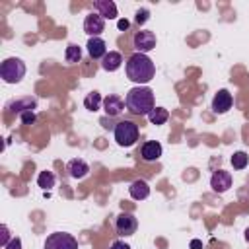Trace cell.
<instances>
[{
  "mask_svg": "<svg viewBox=\"0 0 249 249\" xmlns=\"http://www.w3.org/2000/svg\"><path fill=\"white\" fill-rule=\"evenodd\" d=\"M45 249H78V239L66 231H54L45 239Z\"/></svg>",
  "mask_w": 249,
  "mask_h": 249,
  "instance_id": "obj_5",
  "label": "cell"
},
{
  "mask_svg": "<svg viewBox=\"0 0 249 249\" xmlns=\"http://www.w3.org/2000/svg\"><path fill=\"white\" fill-rule=\"evenodd\" d=\"M138 228V220L130 212H121L115 220V230L119 235H132Z\"/></svg>",
  "mask_w": 249,
  "mask_h": 249,
  "instance_id": "obj_7",
  "label": "cell"
},
{
  "mask_svg": "<svg viewBox=\"0 0 249 249\" xmlns=\"http://www.w3.org/2000/svg\"><path fill=\"white\" fill-rule=\"evenodd\" d=\"M19 119H21V123H23V124H33L37 117H35V113H33V111H25V113H21V115H19Z\"/></svg>",
  "mask_w": 249,
  "mask_h": 249,
  "instance_id": "obj_25",
  "label": "cell"
},
{
  "mask_svg": "<svg viewBox=\"0 0 249 249\" xmlns=\"http://www.w3.org/2000/svg\"><path fill=\"white\" fill-rule=\"evenodd\" d=\"M126 76H128V80L136 82L138 86L148 84L156 76V64L148 54L134 53L126 60Z\"/></svg>",
  "mask_w": 249,
  "mask_h": 249,
  "instance_id": "obj_1",
  "label": "cell"
},
{
  "mask_svg": "<svg viewBox=\"0 0 249 249\" xmlns=\"http://www.w3.org/2000/svg\"><path fill=\"white\" fill-rule=\"evenodd\" d=\"M66 169H68L70 177H74V179H84V177L89 173V165H88L82 158H74V160H70L68 165H66Z\"/></svg>",
  "mask_w": 249,
  "mask_h": 249,
  "instance_id": "obj_13",
  "label": "cell"
},
{
  "mask_svg": "<svg viewBox=\"0 0 249 249\" xmlns=\"http://www.w3.org/2000/svg\"><path fill=\"white\" fill-rule=\"evenodd\" d=\"M230 161H231L233 169H245L247 167V161H249V156L245 152H235Z\"/></svg>",
  "mask_w": 249,
  "mask_h": 249,
  "instance_id": "obj_23",
  "label": "cell"
},
{
  "mask_svg": "<svg viewBox=\"0 0 249 249\" xmlns=\"http://www.w3.org/2000/svg\"><path fill=\"white\" fill-rule=\"evenodd\" d=\"M4 249H21V241H19V237H14Z\"/></svg>",
  "mask_w": 249,
  "mask_h": 249,
  "instance_id": "obj_26",
  "label": "cell"
},
{
  "mask_svg": "<svg viewBox=\"0 0 249 249\" xmlns=\"http://www.w3.org/2000/svg\"><path fill=\"white\" fill-rule=\"evenodd\" d=\"M124 105L132 115H148L156 105H154V91L146 86H136L128 89L124 97Z\"/></svg>",
  "mask_w": 249,
  "mask_h": 249,
  "instance_id": "obj_2",
  "label": "cell"
},
{
  "mask_svg": "<svg viewBox=\"0 0 249 249\" xmlns=\"http://www.w3.org/2000/svg\"><path fill=\"white\" fill-rule=\"evenodd\" d=\"M103 29H105V19L97 12H91V14L86 16V19H84V31L89 37H99V33H103Z\"/></svg>",
  "mask_w": 249,
  "mask_h": 249,
  "instance_id": "obj_8",
  "label": "cell"
},
{
  "mask_svg": "<svg viewBox=\"0 0 249 249\" xmlns=\"http://www.w3.org/2000/svg\"><path fill=\"white\" fill-rule=\"evenodd\" d=\"M210 187L216 193H226L231 187V173L230 171H224V169L214 171L212 177H210Z\"/></svg>",
  "mask_w": 249,
  "mask_h": 249,
  "instance_id": "obj_9",
  "label": "cell"
},
{
  "mask_svg": "<svg viewBox=\"0 0 249 249\" xmlns=\"http://www.w3.org/2000/svg\"><path fill=\"white\" fill-rule=\"evenodd\" d=\"M132 43H134L136 53L146 54V53H150L152 49H156V35H154V31L142 29V31H136V33H134Z\"/></svg>",
  "mask_w": 249,
  "mask_h": 249,
  "instance_id": "obj_6",
  "label": "cell"
},
{
  "mask_svg": "<svg viewBox=\"0 0 249 249\" xmlns=\"http://www.w3.org/2000/svg\"><path fill=\"white\" fill-rule=\"evenodd\" d=\"M0 76L6 84H18L25 76V62L18 56H10L0 64Z\"/></svg>",
  "mask_w": 249,
  "mask_h": 249,
  "instance_id": "obj_3",
  "label": "cell"
},
{
  "mask_svg": "<svg viewBox=\"0 0 249 249\" xmlns=\"http://www.w3.org/2000/svg\"><path fill=\"white\" fill-rule=\"evenodd\" d=\"M101 103H103V99H101V93L99 91H91V93H88L86 97H84V107L88 109V111H99V107H101Z\"/></svg>",
  "mask_w": 249,
  "mask_h": 249,
  "instance_id": "obj_19",
  "label": "cell"
},
{
  "mask_svg": "<svg viewBox=\"0 0 249 249\" xmlns=\"http://www.w3.org/2000/svg\"><path fill=\"white\" fill-rule=\"evenodd\" d=\"M200 247H202V243H200L198 239H193V241H191V249H200Z\"/></svg>",
  "mask_w": 249,
  "mask_h": 249,
  "instance_id": "obj_30",
  "label": "cell"
},
{
  "mask_svg": "<svg viewBox=\"0 0 249 249\" xmlns=\"http://www.w3.org/2000/svg\"><path fill=\"white\" fill-rule=\"evenodd\" d=\"M121 64H123V56H121V53H117V51H109V53L101 58V68L107 70V72L119 70Z\"/></svg>",
  "mask_w": 249,
  "mask_h": 249,
  "instance_id": "obj_17",
  "label": "cell"
},
{
  "mask_svg": "<svg viewBox=\"0 0 249 249\" xmlns=\"http://www.w3.org/2000/svg\"><path fill=\"white\" fill-rule=\"evenodd\" d=\"M128 25H130V23H128V19H119V21H117V27H119V29H123V31H124V29H128Z\"/></svg>",
  "mask_w": 249,
  "mask_h": 249,
  "instance_id": "obj_29",
  "label": "cell"
},
{
  "mask_svg": "<svg viewBox=\"0 0 249 249\" xmlns=\"http://www.w3.org/2000/svg\"><path fill=\"white\" fill-rule=\"evenodd\" d=\"M64 58H66V62H70V64H74V62H80V58H82V49H80L76 43H70V45L66 47Z\"/></svg>",
  "mask_w": 249,
  "mask_h": 249,
  "instance_id": "obj_21",
  "label": "cell"
},
{
  "mask_svg": "<svg viewBox=\"0 0 249 249\" xmlns=\"http://www.w3.org/2000/svg\"><path fill=\"white\" fill-rule=\"evenodd\" d=\"M245 239H247V243H249V228L245 230Z\"/></svg>",
  "mask_w": 249,
  "mask_h": 249,
  "instance_id": "obj_31",
  "label": "cell"
},
{
  "mask_svg": "<svg viewBox=\"0 0 249 249\" xmlns=\"http://www.w3.org/2000/svg\"><path fill=\"white\" fill-rule=\"evenodd\" d=\"M93 10L103 19H115L117 18V6L111 0H97V2H93Z\"/></svg>",
  "mask_w": 249,
  "mask_h": 249,
  "instance_id": "obj_14",
  "label": "cell"
},
{
  "mask_svg": "<svg viewBox=\"0 0 249 249\" xmlns=\"http://www.w3.org/2000/svg\"><path fill=\"white\" fill-rule=\"evenodd\" d=\"M231 103H233L231 93L228 89H218V93L212 99V111L214 113H226L231 109Z\"/></svg>",
  "mask_w": 249,
  "mask_h": 249,
  "instance_id": "obj_10",
  "label": "cell"
},
{
  "mask_svg": "<svg viewBox=\"0 0 249 249\" xmlns=\"http://www.w3.org/2000/svg\"><path fill=\"white\" fill-rule=\"evenodd\" d=\"M128 193H130V196H132L134 200H144V198H148V195H150V185H148L144 179H136V181H132V185L128 187Z\"/></svg>",
  "mask_w": 249,
  "mask_h": 249,
  "instance_id": "obj_18",
  "label": "cell"
},
{
  "mask_svg": "<svg viewBox=\"0 0 249 249\" xmlns=\"http://www.w3.org/2000/svg\"><path fill=\"white\" fill-rule=\"evenodd\" d=\"M10 241H12V239H10V235H8V228H6V226H2V245L6 247Z\"/></svg>",
  "mask_w": 249,
  "mask_h": 249,
  "instance_id": "obj_27",
  "label": "cell"
},
{
  "mask_svg": "<svg viewBox=\"0 0 249 249\" xmlns=\"http://www.w3.org/2000/svg\"><path fill=\"white\" fill-rule=\"evenodd\" d=\"M140 156L144 161H156L161 158V144L156 142V140H148L142 144V150H140Z\"/></svg>",
  "mask_w": 249,
  "mask_h": 249,
  "instance_id": "obj_12",
  "label": "cell"
},
{
  "mask_svg": "<svg viewBox=\"0 0 249 249\" xmlns=\"http://www.w3.org/2000/svg\"><path fill=\"white\" fill-rule=\"evenodd\" d=\"M111 249H130V245H126L124 241H113Z\"/></svg>",
  "mask_w": 249,
  "mask_h": 249,
  "instance_id": "obj_28",
  "label": "cell"
},
{
  "mask_svg": "<svg viewBox=\"0 0 249 249\" xmlns=\"http://www.w3.org/2000/svg\"><path fill=\"white\" fill-rule=\"evenodd\" d=\"M167 119H169V113H167V109H163V107H154V109L148 113V121H150L152 124H163Z\"/></svg>",
  "mask_w": 249,
  "mask_h": 249,
  "instance_id": "obj_20",
  "label": "cell"
},
{
  "mask_svg": "<svg viewBox=\"0 0 249 249\" xmlns=\"http://www.w3.org/2000/svg\"><path fill=\"white\" fill-rule=\"evenodd\" d=\"M86 47H88V54L91 58H103L107 54V45L101 37H89Z\"/></svg>",
  "mask_w": 249,
  "mask_h": 249,
  "instance_id": "obj_15",
  "label": "cell"
},
{
  "mask_svg": "<svg viewBox=\"0 0 249 249\" xmlns=\"http://www.w3.org/2000/svg\"><path fill=\"white\" fill-rule=\"evenodd\" d=\"M113 134H115V140L119 146L128 148L138 140V124H134L132 121H121L115 124Z\"/></svg>",
  "mask_w": 249,
  "mask_h": 249,
  "instance_id": "obj_4",
  "label": "cell"
},
{
  "mask_svg": "<svg viewBox=\"0 0 249 249\" xmlns=\"http://www.w3.org/2000/svg\"><path fill=\"white\" fill-rule=\"evenodd\" d=\"M37 185L41 189H45V191L53 189L54 187V175H53V171H41L39 177H37Z\"/></svg>",
  "mask_w": 249,
  "mask_h": 249,
  "instance_id": "obj_22",
  "label": "cell"
},
{
  "mask_svg": "<svg viewBox=\"0 0 249 249\" xmlns=\"http://www.w3.org/2000/svg\"><path fill=\"white\" fill-rule=\"evenodd\" d=\"M124 107H126L124 101H123L119 95H115V93H111V95H107V97L103 99V109H105L107 117H117V115H121Z\"/></svg>",
  "mask_w": 249,
  "mask_h": 249,
  "instance_id": "obj_11",
  "label": "cell"
},
{
  "mask_svg": "<svg viewBox=\"0 0 249 249\" xmlns=\"http://www.w3.org/2000/svg\"><path fill=\"white\" fill-rule=\"evenodd\" d=\"M148 18H150V12H148L146 8H140V10L136 12V18H134V19H136V23H138V25H142V23H146V21H148Z\"/></svg>",
  "mask_w": 249,
  "mask_h": 249,
  "instance_id": "obj_24",
  "label": "cell"
},
{
  "mask_svg": "<svg viewBox=\"0 0 249 249\" xmlns=\"http://www.w3.org/2000/svg\"><path fill=\"white\" fill-rule=\"evenodd\" d=\"M35 107H37V99L35 97H21V99H16V101H12L8 105V109L12 113H18V115H21L25 111H33Z\"/></svg>",
  "mask_w": 249,
  "mask_h": 249,
  "instance_id": "obj_16",
  "label": "cell"
}]
</instances>
